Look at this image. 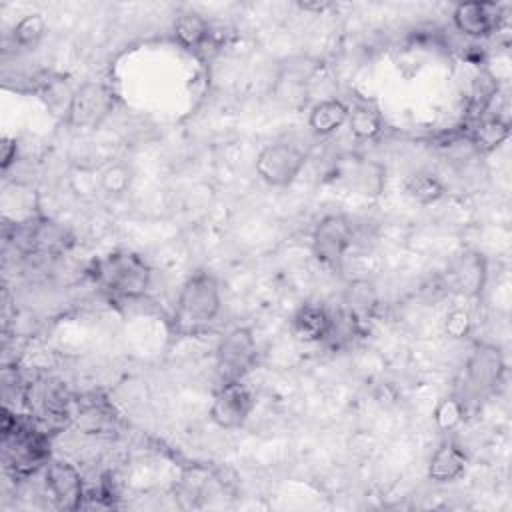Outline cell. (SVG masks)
Listing matches in <instances>:
<instances>
[{
  "mask_svg": "<svg viewBox=\"0 0 512 512\" xmlns=\"http://www.w3.org/2000/svg\"><path fill=\"white\" fill-rule=\"evenodd\" d=\"M450 278L460 294L476 298L482 294L486 284V260L482 258V254L466 252L452 264Z\"/></svg>",
  "mask_w": 512,
  "mask_h": 512,
  "instance_id": "cell-14",
  "label": "cell"
},
{
  "mask_svg": "<svg viewBox=\"0 0 512 512\" xmlns=\"http://www.w3.org/2000/svg\"><path fill=\"white\" fill-rule=\"evenodd\" d=\"M508 136H510L508 118H502L498 114H482L474 118V122L470 124L466 140L478 152H490V150H496L502 142H506Z\"/></svg>",
  "mask_w": 512,
  "mask_h": 512,
  "instance_id": "cell-16",
  "label": "cell"
},
{
  "mask_svg": "<svg viewBox=\"0 0 512 512\" xmlns=\"http://www.w3.org/2000/svg\"><path fill=\"white\" fill-rule=\"evenodd\" d=\"M96 284L118 298H140L148 292L152 270L148 262L132 250H114L94 264Z\"/></svg>",
  "mask_w": 512,
  "mask_h": 512,
  "instance_id": "cell-3",
  "label": "cell"
},
{
  "mask_svg": "<svg viewBox=\"0 0 512 512\" xmlns=\"http://www.w3.org/2000/svg\"><path fill=\"white\" fill-rule=\"evenodd\" d=\"M258 346L250 328L228 330L216 346V372L220 382L242 380L256 364Z\"/></svg>",
  "mask_w": 512,
  "mask_h": 512,
  "instance_id": "cell-5",
  "label": "cell"
},
{
  "mask_svg": "<svg viewBox=\"0 0 512 512\" xmlns=\"http://www.w3.org/2000/svg\"><path fill=\"white\" fill-rule=\"evenodd\" d=\"M504 20V10L498 2H460L452 12L456 30L468 38L492 36Z\"/></svg>",
  "mask_w": 512,
  "mask_h": 512,
  "instance_id": "cell-11",
  "label": "cell"
},
{
  "mask_svg": "<svg viewBox=\"0 0 512 512\" xmlns=\"http://www.w3.org/2000/svg\"><path fill=\"white\" fill-rule=\"evenodd\" d=\"M444 192H446L444 182L428 170H418L410 174L404 182V194L418 204L438 202L444 196Z\"/></svg>",
  "mask_w": 512,
  "mask_h": 512,
  "instance_id": "cell-21",
  "label": "cell"
},
{
  "mask_svg": "<svg viewBox=\"0 0 512 512\" xmlns=\"http://www.w3.org/2000/svg\"><path fill=\"white\" fill-rule=\"evenodd\" d=\"M470 326H472L470 314L462 308L448 312L446 322H444V328H446L448 336H452V338H464L470 332Z\"/></svg>",
  "mask_w": 512,
  "mask_h": 512,
  "instance_id": "cell-27",
  "label": "cell"
},
{
  "mask_svg": "<svg viewBox=\"0 0 512 512\" xmlns=\"http://www.w3.org/2000/svg\"><path fill=\"white\" fill-rule=\"evenodd\" d=\"M362 332V324L346 310L340 306L338 312H330V328L324 338V344L330 346L332 350H342L348 348Z\"/></svg>",
  "mask_w": 512,
  "mask_h": 512,
  "instance_id": "cell-20",
  "label": "cell"
},
{
  "mask_svg": "<svg viewBox=\"0 0 512 512\" xmlns=\"http://www.w3.org/2000/svg\"><path fill=\"white\" fill-rule=\"evenodd\" d=\"M212 30L206 18H202L196 12H184L174 20V38L192 52L204 50V46L210 42Z\"/></svg>",
  "mask_w": 512,
  "mask_h": 512,
  "instance_id": "cell-19",
  "label": "cell"
},
{
  "mask_svg": "<svg viewBox=\"0 0 512 512\" xmlns=\"http://www.w3.org/2000/svg\"><path fill=\"white\" fill-rule=\"evenodd\" d=\"M306 152L290 142H274L264 146L254 162L256 174L276 188L290 186L306 166Z\"/></svg>",
  "mask_w": 512,
  "mask_h": 512,
  "instance_id": "cell-6",
  "label": "cell"
},
{
  "mask_svg": "<svg viewBox=\"0 0 512 512\" xmlns=\"http://www.w3.org/2000/svg\"><path fill=\"white\" fill-rule=\"evenodd\" d=\"M342 308H346L360 324H366L374 318L378 308V294L372 282L368 280H354L344 290Z\"/></svg>",
  "mask_w": 512,
  "mask_h": 512,
  "instance_id": "cell-18",
  "label": "cell"
},
{
  "mask_svg": "<svg viewBox=\"0 0 512 512\" xmlns=\"http://www.w3.org/2000/svg\"><path fill=\"white\" fill-rule=\"evenodd\" d=\"M330 328V310L322 304H302L292 316V334L306 344L324 342Z\"/></svg>",
  "mask_w": 512,
  "mask_h": 512,
  "instance_id": "cell-15",
  "label": "cell"
},
{
  "mask_svg": "<svg viewBox=\"0 0 512 512\" xmlns=\"http://www.w3.org/2000/svg\"><path fill=\"white\" fill-rule=\"evenodd\" d=\"M2 444L6 466L16 476H30L44 468L50 460L48 434L38 426L36 420L20 418L8 408H2Z\"/></svg>",
  "mask_w": 512,
  "mask_h": 512,
  "instance_id": "cell-2",
  "label": "cell"
},
{
  "mask_svg": "<svg viewBox=\"0 0 512 512\" xmlns=\"http://www.w3.org/2000/svg\"><path fill=\"white\" fill-rule=\"evenodd\" d=\"M504 376V358L500 348L492 344H476L468 362H466V374H464V394L458 396L464 404L468 400H476L488 392H492Z\"/></svg>",
  "mask_w": 512,
  "mask_h": 512,
  "instance_id": "cell-7",
  "label": "cell"
},
{
  "mask_svg": "<svg viewBox=\"0 0 512 512\" xmlns=\"http://www.w3.org/2000/svg\"><path fill=\"white\" fill-rule=\"evenodd\" d=\"M112 424V416L102 404H90L84 406L78 414V426H82L88 434H98L104 432V428Z\"/></svg>",
  "mask_w": 512,
  "mask_h": 512,
  "instance_id": "cell-26",
  "label": "cell"
},
{
  "mask_svg": "<svg viewBox=\"0 0 512 512\" xmlns=\"http://www.w3.org/2000/svg\"><path fill=\"white\" fill-rule=\"evenodd\" d=\"M16 160V142L10 138L2 140V170H6Z\"/></svg>",
  "mask_w": 512,
  "mask_h": 512,
  "instance_id": "cell-28",
  "label": "cell"
},
{
  "mask_svg": "<svg viewBox=\"0 0 512 512\" xmlns=\"http://www.w3.org/2000/svg\"><path fill=\"white\" fill-rule=\"evenodd\" d=\"M222 294L216 276L208 270L192 272L176 298L172 314V330L188 336L208 328L220 314Z\"/></svg>",
  "mask_w": 512,
  "mask_h": 512,
  "instance_id": "cell-1",
  "label": "cell"
},
{
  "mask_svg": "<svg viewBox=\"0 0 512 512\" xmlns=\"http://www.w3.org/2000/svg\"><path fill=\"white\" fill-rule=\"evenodd\" d=\"M116 96L106 82H84L68 98L64 120L74 130L98 128L114 110Z\"/></svg>",
  "mask_w": 512,
  "mask_h": 512,
  "instance_id": "cell-4",
  "label": "cell"
},
{
  "mask_svg": "<svg viewBox=\"0 0 512 512\" xmlns=\"http://www.w3.org/2000/svg\"><path fill=\"white\" fill-rule=\"evenodd\" d=\"M352 222L344 214L324 216L312 232V254L328 268H338L352 246Z\"/></svg>",
  "mask_w": 512,
  "mask_h": 512,
  "instance_id": "cell-9",
  "label": "cell"
},
{
  "mask_svg": "<svg viewBox=\"0 0 512 512\" xmlns=\"http://www.w3.org/2000/svg\"><path fill=\"white\" fill-rule=\"evenodd\" d=\"M348 112L350 108L342 100H336V98L320 100L310 108L308 126L318 136H330L346 124Z\"/></svg>",
  "mask_w": 512,
  "mask_h": 512,
  "instance_id": "cell-17",
  "label": "cell"
},
{
  "mask_svg": "<svg viewBox=\"0 0 512 512\" xmlns=\"http://www.w3.org/2000/svg\"><path fill=\"white\" fill-rule=\"evenodd\" d=\"M468 456L454 440H444L432 454L428 464V478L438 484H448L460 478L466 470Z\"/></svg>",
  "mask_w": 512,
  "mask_h": 512,
  "instance_id": "cell-13",
  "label": "cell"
},
{
  "mask_svg": "<svg viewBox=\"0 0 512 512\" xmlns=\"http://www.w3.org/2000/svg\"><path fill=\"white\" fill-rule=\"evenodd\" d=\"M350 134L358 140H372L380 134L382 130V116L374 106L368 104H358L350 108L348 120H346Z\"/></svg>",
  "mask_w": 512,
  "mask_h": 512,
  "instance_id": "cell-22",
  "label": "cell"
},
{
  "mask_svg": "<svg viewBox=\"0 0 512 512\" xmlns=\"http://www.w3.org/2000/svg\"><path fill=\"white\" fill-rule=\"evenodd\" d=\"M46 34V20L42 14H26L14 26V40L20 46H34Z\"/></svg>",
  "mask_w": 512,
  "mask_h": 512,
  "instance_id": "cell-24",
  "label": "cell"
},
{
  "mask_svg": "<svg viewBox=\"0 0 512 512\" xmlns=\"http://www.w3.org/2000/svg\"><path fill=\"white\" fill-rule=\"evenodd\" d=\"M464 416H466V404L458 396H450L438 404L434 420L440 428L450 430L458 426L464 420Z\"/></svg>",
  "mask_w": 512,
  "mask_h": 512,
  "instance_id": "cell-25",
  "label": "cell"
},
{
  "mask_svg": "<svg viewBox=\"0 0 512 512\" xmlns=\"http://www.w3.org/2000/svg\"><path fill=\"white\" fill-rule=\"evenodd\" d=\"M254 404V394L242 380L220 382L210 402V420L218 428L236 430L246 424Z\"/></svg>",
  "mask_w": 512,
  "mask_h": 512,
  "instance_id": "cell-8",
  "label": "cell"
},
{
  "mask_svg": "<svg viewBox=\"0 0 512 512\" xmlns=\"http://www.w3.org/2000/svg\"><path fill=\"white\" fill-rule=\"evenodd\" d=\"M16 240L24 242L22 248L28 252H54V250H64L70 244V236L66 228L46 218L20 222V232Z\"/></svg>",
  "mask_w": 512,
  "mask_h": 512,
  "instance_id": "cell-12",
  "label": "cell"
},
{
  "mask_svg": "<svg viewBox=\"0 0 512 512\" xmlns=\"http://www.w3.org/2000/svg\"><path fill=\"white\" fill-rule=\"evenodd\" d=\"M302 10H306V12H324V10H328L332 4L330 2H300L298 4Z\"/></svg>",
  "mask_w": 512,
  "mask_h": 512,
  "instance_id": "cell-29",
  "label": "cell"
},
{
  "mask_svg": "<svg viewBox=\"0 0 512 512\" xmlns=\"http://www.w3.org/2000/svg\"><path fill=\"white\" fill-rule=\"evenodd\" d=\"M98 186H100L106 194H110V196H120V194H124V192L128 190V186H130V170H128L124 164H120V162L110 164V166H106V168L100 172V176H98Z\"/></svg>",
  "mask_w": 512,
  "mask_h": 512,
  "instance_id": "cell-23",
  "label": "cell"
},
{
  "mask_svg": "<svg viewBox=\"0 0 512 512\" xmlns=\"http://www.w3.org/2000/svg\"><path fill=\"white\" fill-rule=\"evenodd\" d=\"M44 484L58 510H78L84 506V482L74 464L50 458L44 466Z\"/></svg>",
  "mask_w": 512,
  "mask_h": 512,
  "instance_id": "cell-10",
  "label": "cell"
}]
</instances>
